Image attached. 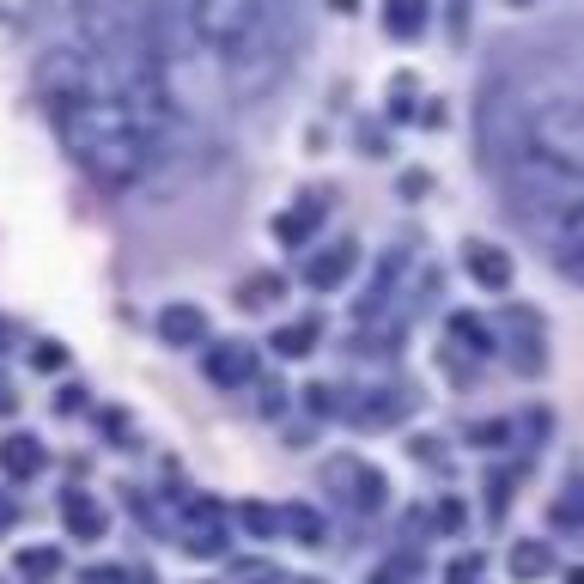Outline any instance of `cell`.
<instances>
[{
	"label": "cell",
	"instance_id": "e0dca14e",
	"mask_svg": "<svg viewBox=\"0 0 584 584\" xmlns=\"http://www.w3.org/2000/svg\"><path fill=\"white\" fill-rule=\"evenodd\" d=\"M329 7H335V13H353V7H359V0H329Z\"/></svg>",
	"mask_w": 584,
	"mask_h": 584
},
{
	"label": "cell",
	"instance_id": "ac0fdd59",
	"mask_svg": "<svg viewBox=\"0 0 584 584\" xmlns=\"http://www.w3.org/2000/svg\"><path fill=\"white\" fill-rule=\"evenodd\" d=\"M572 584H584V572H572Z\"/></svg>",
	"mask_w": 584,
	"mask_h": 584
},
{
	"label": "cell",
	"instance_id": "5bb4252c",
	"mask_svg": "<svg viewBox=\"0 0 584 584\" xmlns=\"http://www.w3.org/2000/svg\"><path fill=\"white\" fill-rule=\"evenodd\" d=\"M402 189H408V195H426V189H432V177H426V171H408V177H402Z\"/></svg>",
	"mask_w": 584,
	"mask_h": 584
},
{
	"label": "cell",
	"instance_id": "8992f818",
	"mask_svg": "<svg viewBox=\"0 0 584 584\" xmlns=\"http://www.w3.org/2000/svg\"><path fill=\"white\" fill-rule=\"evenodd\" d=\"M207 378H213V384H232V390H238V384L250 378V347H244V341L213 347V353H207Z\"/></svg>",
	"mask_w": 584,
	"mask_h": 584
},
{
	"label": "cell",
	"instance_id": "8fae6325",
	"mask_svg": "<svg viewBox=\"0 0 584 584\" xmlns=\"http://www.w3.org/2000/svg\"><path fill=\"white\" fill-rule=\"evenodd\" d=\"M280 299V274H250L244 286H238V305H250V311H262V305H274Z\"/></svg>",
	"mask_w": 584,
	"mask_h": 584
},
{
	"label": "cell",
	"instance_id": "9a60e30c",
	"mask_svg": "<svg viewBox=\"0 0 584 584\" xmlns=\"http://www.w3.org/2000/svg\"><path fill=\"white\" fill-rule=\"evenodd\" d=\"M25 572H37V578L55 572V554H25Z\"/></svg>",
	"mask_w": 584,
	"mask_h": 584
},
{
	"label": "cell",
	"instance_id": "7c38bea8",
	"mask_svg": "<svg viewBox=\"0 0 584 584\" xmlns=\"http://www.w3.org/2000/svg\"><path fill=\"white\" fill-rule=\"evenodd\" d=\"M554 560H548V548H518V554H511V572H518V578H536V572H548Z\"/></svg>",
	"mask_w": 584,
	"mask_h": 584
},
{
	"label": "cell",
	"instance_id": "3957f363",
	"mask_svg": "<svg viewBox=\"0 0 584 584\" xmlns=\"http://www.w3.org/2000/svg\"><path fill=\"white\" fill-rule=\"evenodd\" d=\"M353 262H359V250L341 238V244H329L323 256H311V262H305V280H311L317 292H329V286H341V280L353 274Z\"/></svg>",
	"mask_w": 584,
	"mask_h": 584
},
{
	"label": "cell",
	"instance_id": "52a82bcc",
	"mask_svg": "<svg viewBox=\"0 0 584 584\" xmlns=\"http://www.w3.org/2000/svg\"><path fill=\"white\" fill-rule=\"evenodd\" d=\"M0 469H7V475H37L43 469V445H37V438L31 432H13V438H0Z\"/></svg>",
	"mask_w": 584,
	"mask_h": 584
},
{
	"label": "cell",
	"instance_id": "5b68a950",
	"mask_svg": "<svg viewBox=\"0 0 584 584\" xmlns=\"http://www.w3.org/2000/svg\"><path fill=\"white\" fill-rule=\"evenodd\" d=\"M469 274L487 286V292H505L511 286V256L499 244H469Z\"/></svg>",
	"mask_w": 584,
	"mask_h": 584
},
{
	"label": "cell",
	"instance_id": "6da1fadb",
	"mask_svg": "<svg viewBox=\"0 0 584 584\" xmlns=\"http://www.w3.org/2000/svg\"><path fill=\"white\" fill-rule=\"evenodd\" d=\"M146 25L159 49L165 98L183 86V73H213L238 98H262L292 67V25L286 0H146Z\"/></svg>",
	"mask_w": 584,
	"mask_h": 584
},
{
	"label": "cell",
	"instance_id": "2e32d148",
	"mask_svg": "<svg viewBox=\"0 0 584 584\" xmlns=\"http://www.w3.org/2000/svg\"><path fill=\"white\" fill-rule=\"evenodd\" d=\"M560 268H566V274H572V280H584V250H578V256H572V262H560Z\"/></svg>",
	"mask_w": 584,
	"mask_h": 584
},
{
	"label": "cell",
	"instance_id": "277c9868",
	"mask_svg": "<svg viewBox=\"0 0 584 584\" xmlns=\"http://www.w3.org/2000/svg\"><path fill=\"white\" fill-rule=\"evenodd\" d=\"M201 335H207L201 305H165V311H159V341H171V347H195Z\"/></svg>",
	"mask_w": 584,
	"mask_h": 584
},
{
	"label": "cell",
	"instance_id": "9c48e42d",
	"mask_svg": "<svg viewBox=\"0 0 584 584\" xmlns=\"http://www.w3.org/2000/svg\"><path fill=\"white\" fill-rule=\"evenodd\" d=\"M61 511H67V530H73V536H104V511H98L86 493H67Z\"/></svg>",
	"mask_w": 584,
	"mask_h": 584
},
{
	"label": "cell",
	"instance_id": "ba28073f",
	"mask_svg": "<svg viewBox=\"0 0 584 584\" xmlns=\"http://www.w3.org/2000/svg\"><path fill=\"white\" fill-rule=\"evenodd\" d=\"M384 31L390 37H420L426 31V0H384Z\"/></svg>",
	"mask_w": 584,
	"mask_h": 584
},
{
	"label": "cell",
	"instance_id": "4fadbf2b",
	"mask_svg": "<svg viewBox=\"0 0 584 584\" xmlns=\"http://www.w3.org/2000/svg\"><path fill=\"white\" fill-rule=\"evenodd\" d=\"M451 335H463L469 347H493V335H487V323H481V317H469V311H463V317H451Z\"/></svg>",
	"mask_w": 584,
	"mask_h": 584
},
{
	"label": "cell",
	"instance_id": "30bf717a",
	"mask_svg": "<svg viewBox=\"0 0 584 584\" xmlns=\"http://www.w3.org/2000/svg\"><path fill=\"white\" fill-rule=\"evenodd\" d=\"M311 335H317V317H299V323H286V329H274V353L299 359V353H311Z\"/></svg>",
	"mask_w": 584,
	"mask_h": 584
},
{
	"label": "cell",
	"instance_id": "7a4b0ae2",
	"mask_svg": "<svg viewBox=\"0 0 584 584\" xmlns=\"http://www.w3.org/2000/svg\"><path fill=\"white\" fill-rule=\"evenodd\" d=\"M329 207H335V189H305L299 201H292L280 219H274V238L292 250V244H311L317 238V226L329 219Z\"/></svg>",
	"mask_w": 584,
	"mask_h": 584
}]
</instances>
